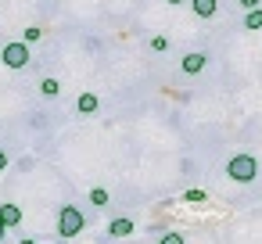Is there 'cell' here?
<instances>
[{"label":"cell","mask_w":262,"mask_h":244,"mask_svg":"<svg viewBox=\"0 0 262 244\" xmlns=\"http://www.w3.org/2000/svg\"><path fill=\"white\" fill-rule=\"evenodd\" d=\"M0 61H4V69H15V72L29 69V61H33L29 43L26 40H8L4 47H0Z\"/></svg>","instance_id":"cell-1"},{"label":"cell","mask_w":262,"mask_h":244,"mask_svg":"<svg viewBox=\"0 0 262 244\" xmlns=\"http://www.w3.org/2000/svg\"><path fill=\"white\" fill-rule=\"evenodd\" d=\"M226 176H230L233 183H251V180L258 176V162H255V154H233V158L226 162Z\"/></svg>","instance_id":"cell-2"},{"label":"cell","mask_w":262,"mask_h":244,"mask_svg":"<svg viewBox=\"0 0 262 244\" xmlns=\"http://www.w3.org/2000/svg\"><path fill=\"white\" fill-rule=\"evenodd\" d=\"M83 226H86V219H83V212L76 208V205H65L61 212H58V233L69 240V237H76V233H83Z\"/></svg>","instance_id":"cell-3"},{"label":"cell","mask_w":262,"mask_h":244,"mask_svg":"<svg viewBox=\"0 0 262 244\" xmlns=\"http://www.w3.org/2000/svg\"><path fill=\"white\" fill-rule=\"evenodd\" d=\"M205 69H208V54L205 51H190V54L180 58V72L183 76H201Z\"/></svg>","instance_id":"cell-4"},{"label":"cell","mask_w":262,"mask_h":244,"mask_svg":"<svg viewBox=\"0 0 262 244\" xmlns=\"http://www.w3.org/2000/svg\"><path fill=\"white\" fill-rule=\"evenodd\" d=\"M0 223H4L8 230H15V226L22 223V208L11 205V201H4V205H0Z\"/></svg>","instance_id":"cell-5"},{"label":"cell","mask_w":262,"mask_h":244,"mask_svg":"<svg viewBox=\"0 0 262 244\" xmlns=\"http://www.w3.org/2000/svg\"><path fill=\"white\" fill-rule=\"evenodd\" d=\"M190 11L208 22V18H215V11H219V0H190Z\"/></svg>","instance_id":"cell-6"},{"label":"cell","mask_w":262,"mask_h":244,"mask_svg":"<svg viewBox=\"0 0 262 244\" xmlns=\"http://www.w3.org/2000/svg\"><path fill=\"white\" fill-rule=\"evenodd\" d=\"M76 108H79V115H97V108H101V97L86 90V94H79V97H76Z\"/></svg>","instance_id":"cell-7"},{"label":"cell","mask_w":262,"mask_h":244,"mask_svg":"<svg viewBox=\"0 0 262 244\" xmlns=\"http://www.w3.org/2000/svg\"><path fill=\"white\" fill-rule=\"evenodd\" d=\"M108 233H112V237H129V233H133V219H112Z\"/></svg>","instance_id":"cell-8"},{"label":"cell","mask_w":262,"mask_h":244,"mask_svg":"<svg viewBox=\"0 0 262 244\" xmlns=\"http://www.w3.org/2000/svg\"><path fill=\"white\" fill-rule=\"evenodd\" d=\"M244 29H248V33H258V29H262V8H251V11L244 15Z\"/></svg>","instance_id":"cell-9"},{"label":"cell","mask_w":262,"mask_h":244,"mask_svg":"<svg viewBox=\"0 0 262 244\" xmlns=\"http://www.w3.org/2000/svg\"><path fill=\"white\" fill-rule=\"evenodd\" d=\"M58 94H61V83L47 76V79L40 83V97H47V101H51V97H58Z\"/></svg>","instance_id":"cell-10"},{"label":"cell","mask_w":262,"mask_h":244,"mask_svg":"<svg viewBox=\"0 0 262 244\" xmlns=\"http://www.w3.org/2000/svg\"><path fill=\"white\" fill-rule=\"evenodd\" d=\"M22 40H26V43L33 47V43H40V40H43V29H40V26H29V29L22 33Z\"/></svg>","instance_id":"cell-11"},{"label":"cell","mask_w":262,"mask_h":244,"mask_svg":"<svg viewBox=\"0 0 262 244\" xmlns=\"http://www.w3.org/2000/svg\"><path fill=\"white\" fill-rule=\"evenodd\" d=\"M90 205H97V208L108 205V190H104V187H94V190H90Z\"/></svg>","instance_id":"cell-12"},{"label":"cell","mask_w":262,"mask_h":244,"mask_svg":"<svg viewBox=\"0 0 262 244\" xmlns=\"http://www.w3.org/2000/svg\"><path fill=\"white\" fill-rule=\"evenodd\" d=\"M151 51L155 54H165L169 51V36H151Z\"/></svg>","instance_id":"cell-13"},{"label":"cell","mask_w":262,"mask_h":244,"mask_svg":"<svg viewBox=\"0 0 262 244\" xmlns=\"http://www.w3.org/2000/svg\"><path fill=\"white\" fill-rule=\"evenodd\" d=\"M158 244H187V240H183V233H176V230H172V233H165Z\"/></svg>","instance_id":"cell-14"},{"label":"cell","mask_w":262,"mask_h":244,"mask_svg":"<svg viewBox=\"0 0 262 244\" xmlns=\"http://www.w3.org/2000/svg\"><path fill=\"white\" fill-rule=\"evenodd\" d=\"M183 197H187V201H194V205H198V201H205V190H187V194H183Z\"/></svg>","instance_id":"cell-15"},{"label":"cell","mask_w":262,"mask_h":244,"mask_svg":"<svg viewBox=\"0 0 262 244\" xmlns=\"http://www.w3.org/2000/svg\"><path fill=\"white\" fill-rule=\"evenodd\" d=\"M262 0H237V8H244V11H251V8H258Z\"/></svg>","instance_id":"cell-16"},{"label":"cell","mask_w":262,"mask_h":244,"mask_svg":"<svg viewBox=\"0 0 262 244\" xmlns=\"http://www.w3.org/2000/svg\"><path fill=\"white\" fill-rule=\"evenodd\" d=\"M8 162H11V158H8V151H0V172L8 169Z\"/></svg>","instance_id":"cell-17"},{"label":"cell","mask_w":262,"mask_h":244,"mask_svg":"<svg viewBox=\"0 0 262 244\" xmlns=\"http://www.w3.org/2000/svg\"><path fill=\"white\" fill-rule=\"evenodd\" d=\"M4 233H8V226H4V223H0V240H4Z\"/></svg>","instance_id":"cell-18"},{"label":"cell","mask_w":262,"mask_h":244,"mask_svg":"<svg viewBox=\"0 0 262 244\" xmlns=\"http://www.w3.org/2000/svg\"><path fill=\"white\" fill-rule=\"evenodd\" d=\"M169 4H172V8H180V4H183V0H169Z\"/></svg>","instance_id":"cell-19"}]
</instances>
